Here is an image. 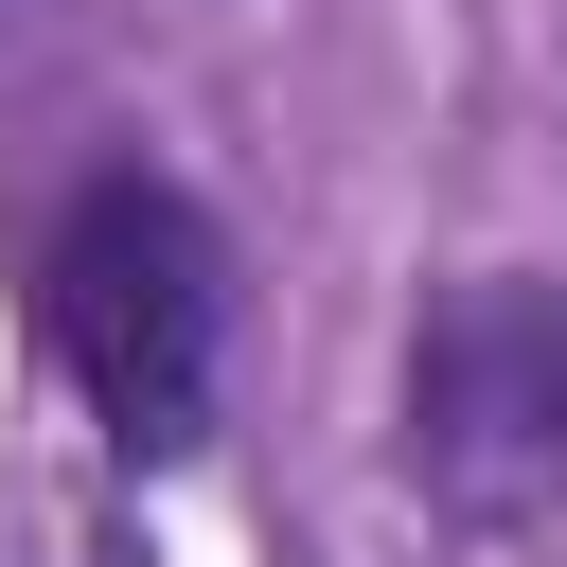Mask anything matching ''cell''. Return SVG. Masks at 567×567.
I'll return each mask as SVG.
<instances>
[{"label":"cell","mask_w":567,"mask_h":567,"mask_svg":"<svg viewBox=\"0 0 567 567\" xmlns=\"http://www.w3.org/2000/svg\"><path fill=\"white\" fill-rule=\"evenodd\" d=\"M213 337H230L213 213L177 177H89L53 213V354H71V390L106 408L124 461H177L213 425Z\"/></svg>","instance_id":"cell-1"},{"label":"cell","mask_w":567,"mask_h":567,"mask_svg":"<svg viewBox=\"0 0 567 567\" xmlns=\"http://www.w3.org/2000/svg\"><path fill=\"white\" fill-rule=\"evenodd\" d=\"M408 478L443 514H532L567 496V284L496 266V284H443L425 337H408Z\"/></svg>","instance_id":"cell-2"}]
</instances>
